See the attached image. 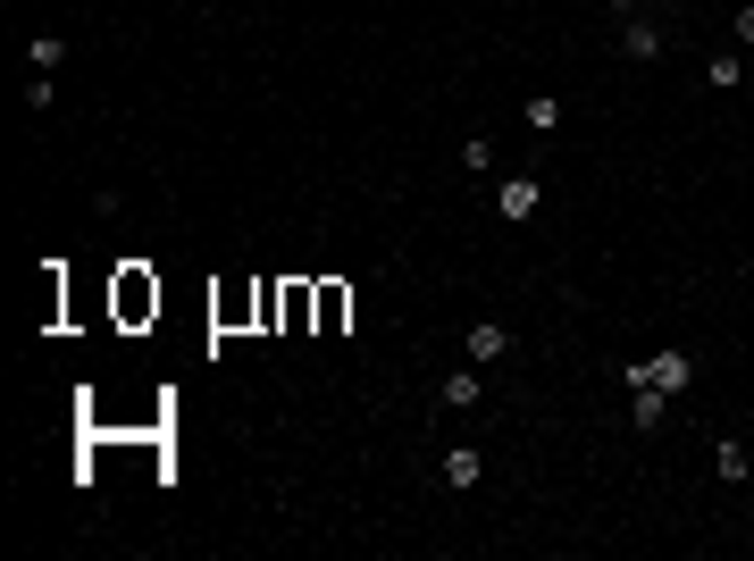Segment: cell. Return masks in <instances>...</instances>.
Instances as JSON below:
<instances>
[{"mask_svg":"<svg viewBox=\"0 0 754 561\" xmlns=\"http://www.w3.org/2000/svg\"><path fill=\"white\" fill-rule=\"evenodd\" d=\"M621 386H629V394H638V386H654V394H671V402H679V394L696 386V353H679V344H662V353L629 360V369H621Z\"/></svg>","mask_w":754,"mask_h":561,"instance_id":"6da1fadb","label":"cell"},{"mask_svg":"<svg viewBox=\"0 0 754 561\" xmlns=\"http://www.w3.org/2000/svg\"><path fill=\"white\" fill-rule=\"evenodd\" d=\"M537 202H546L537 176H503V185H495V218H503V226H528V218H537Z\"/></svg>","mask_w":754,"mask_h":561,"instance_id":"7a4b0ae2","label":"cell"},{"mask_svg":"<svg viewBox=\"0 0 754 561\" xmlns=\"http://www.w3.org/2000/svg\"><path fill=\"white\" fill-rule=\"evenodd\" d=\"M436 402H445V411H478V402H487V386H478V360H470V369H452L445 386H436Z\"/></svg>","mask_w":754,"mask_h":561,"instance_id":"3957f363","label":"cell"},{"mask_svg":"<svg viewBox=\"0 0 754 561\" xmlns=\"http://www.w3.org/2000/svg\"><path fill=\"white\" fill-rule=\"evenodd\" d=\"M461 344H470V360H478V369H495V360L511 353V336H503V327H495V318H478V327H470V336H461Z\"/></svg>","mask_w":754,"mask_h":561,"instance_id":"277c9868","label":"cell"},{"mask_svg":"<svg viewBox=\"0 0 754 561\" xmlns=\"http://www.w3.org/2000/svg\"><path fill=\"white\" fill-rule=\"evenodd\" d=\"M478 478H487V461H478L470 445H452V452H445V487H452V494H470Z\"/></svg>","mask_w":754,"mask_h":561,"instance_id":"5b68a950","label":"cell"},{"mask_svg":"<svg viewBox=\"0 0 754 561\" xmlns=\"http://www.w3.org/2000/svg\"><path fill=\"white\" fill-rule=\"evenodd\" d=\"M621 51H629V59H662V26H645V18H621Z\"/></svg>","mask_w":754,"mask_h":561,"instance_id":"8992f818","label":"cell"},{"mask_svg":"<svg viewBox=\"0 0 754 561\" xmlns=\"http://www.w3.org/2000/svg\"><path fill=\"white\" fill-rule=\"evenodd\" d=\"M629 419H638V428H645V436H654V428H662V419H671V394H654V386H638V394H629Z\"/></svg>","mask_w":754,"mask_h":561,"instance_id":"52a82bcc","label":"cell"},{"mask_svg":"<svg viewBox=\"0 0 754 561\" xmlns=\"http://www.w3.org/2000/svg\"><path fill=\"white\" fill-rule=\"evenodd\" d=\"M746 461H754V452L737 445V436H721V445H713V469L730 478V487H746Z\"/></svg>","mask_w":754,"mask_h":561,"instance_id":"ba28073f","label":"cell"},{"mask_svg":"<svg viewBox=\"0 0 754 561\" xmlns=\"http://www.w3.org/2000/svg\"><path fill=\"white\" fill-rule=\"evenodd\" d=\"M704 75H713L721 93H737V84H746V59H737V51H713V59H704Z\"/></svg>","mask_w":754,"mask_h":561,"instance_id":"9c48e42d","label":"cell"},{"mask_svg":"<svg viewBox=\"0 0 754 561\" xmlns=\"http://www.w3.org/2000/svg\"><path fill=\"white\" fill-rule=\"evenodd\" d=\"M118 310H126V318H143V310H160V285H143V277H126V285H118Z\"/></svg>","mask_w":754,"mask_h":561,"instance_id":"30bf717a","label":"cell"},{"mask_svg":"<svg viewBox=\"0 0 754 561\" xmlns=\"http://www.w3.org/2000/svg\"><path fill=\"white\" fill-rule=\"evenodd\" d=\"M528 126H537V134H553V126H562V101H553V93H528Z\"/></svg>","mask_w":754,"mask_h":561,"instance_id":"8fae6325","label":"cell"},{"mask_svg":"<svg viewBox=\"0 0 754 561\" xmlns=\"http://www.w3.org/2000/svg\"><path fill=\"white\" fill-rule=\"evenodd\" d=\"M26 59H34V68H59V59H68V42H59V34H34V51H26Z\"/></svg>","mask_w":754,"mask_h":561,"instance_id":"7c38bea8","label":"cell"},{"mask_svg":"<svg viewBox=\"0 0 754 561\" xmlns=\"http://www.w3.org/2000/svg\"><path fill=\"white\" fill-rule=\"evenodd\" d=\"M737 42H746V51H754V0H746V9H737Z\"/></svg>","mask_w":754,"mask_h":561,"instance_id":"4fadbf2b","label":"cell"},{"mask_svg":"<svg viewBox=\"0 0 754 561\" xmlns=\"http://www.w3.org/2000/svg\"><path fill=\"white\" fill-rule=\"evenodd\" d=\"M612 9H621V18H638V0H612Z\"/></svg>","mask_w":754,"mask_h":561,"instance_id":"5bb4252c","label":"cell"},{"mask_svg":"<svg viewBox=\"0 0 754 561\" xmlns=\"http://www.w3.org/2000/svg\"><path fill=\"white\" fill-rule=\"evenodd\" d=\"M746 487H754V461H746Z\"/></svg>","mask_w":754,"mask_h":561,"instance_id":"9a60e30c","label":"cell"}]
</instances>
